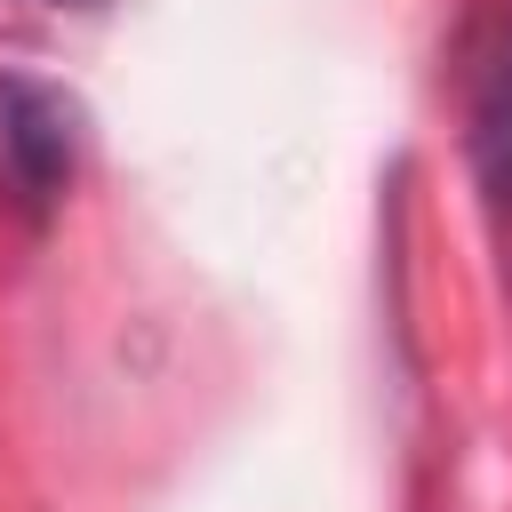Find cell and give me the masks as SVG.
Wrapping results in <instances>:
<instances>
[{
  "label": "cell",
  "instance_id": "obj_1",
  "mask_svg": "<svg viewBox=\"0 0 512 512\" xmlns=\"http://www.w3.org/2000/svg\"><path fill=\"white\" fill-rule=\"evenodd\" d=\"M80 160V104L48 80L0 72V184L24 216L56 208V192L72 184Z\"/></svg>",
  "mask_w": 512,
  "mask_h": 512
},
{
  "label": "cell",
  "instance_id": "obj_2",
  "mask_svg": "<svg viewBox=\"0 0 512 512\" xmlns=\"http://www.w3.org/2000/svg\"><path fill=\"white\" fill-rule=\"evenodd\" d=\"M472 160L488 176V192L512 200V16L480 64V88H472Z\"/></svg>",
  "mask_w": 512,
  "mask_h": 512
}]
</instances>
